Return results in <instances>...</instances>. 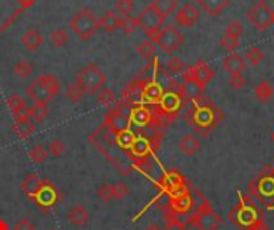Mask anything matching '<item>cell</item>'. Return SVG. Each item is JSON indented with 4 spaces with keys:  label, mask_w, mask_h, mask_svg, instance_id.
Wrapping results in <instances>:
<instances>
[{
    "label": "cell",
    "mask_w": 274,
    "mask_h": 230,
    "mask_svg": "<svg viewBox=\"0 0 274 230\" xmlns=\"http://www.w3.org/2000/svg\"><path fill=\"white\" fill-rule=\"evenodd\" d=\"M245 59L241 55H236V53H231L223 59V69L229 74V75H236V74H242L245 69Z\"/></svg>",
    "instance_id": "cell-22"
},
{
    "label": "cell",
    "mask_w": 274,
    "mask_h": 230,
    "mask_svg": "<svg viewBox=\"0 0 274 230\" xmlns=\"http://www.w3.org/2000/svg\"><path fill=\"white\" fill-rule=\"evenodd\" d=\"M245 62H249L250 66H258L265 59V53L260 47H250L245 50V55H244Z\"/></svg>",
    "instance_id": "cell-34"
},
{
    "label": "cell",
    "mask_w": 274,
    "mask_h": 230,
    "mask_svg": "<svg viewBox=\"0 0 274 230\" xmlns=\"http://www.w3.org/2000/svg\"><path fill=\"white\" fill-rule=\"evenodd\" d=\"M249 195L257 200L260 208L274 205V168H266L249 184Z\"/></svg>",
    "instance_id": "cell-3"
},
{
    "label": "cell",
    "mask_w": 274,
    "mask_h": 230,
    "mask_svg": "<svg viewBox=\"0 0 274 230\" xmlns=\"http://www.w3.org/2000/svg\"><path fill=\"white\" fill-rule=\"evenodd\" d=\"M198 21H199V8L192 2H186L175 13V23L178 26H183V28H192Z\"/></svg>",
    "instance_id": "cell-13"
},
{
    "label": "cell",
    "mask_w": 274,
    "mask_h": 230,
    "mask_svg": "<svg viewBox=\"0 0 274 230\" xmlns=\"http://www.w3.org/2000/svg\"><path fill=\"white\" fill-rule=\"evenodd\" d=\"M143 90H145V83L136 80L132 85H128L124 91V96L130 104H135L140 106L143 102Z\"/></svg>",
    "instance_id": "cell-25"
},
{
    "label": "cell",
    "mask_w": 274,
    "mask_h": 230,
    "mask_svg": "<svg viewBox=\"0 0 274 230\" xmlns=\"http://www.w3.org/2000/svg\"><path fill=\"white\" fill-rule=\"evenodd\" d=\"M253 96L258 102H262V104H266L272 99L274 96V88L272 85L268 82V80H262L253 90Z\"/></svg>",
    "instance_id": "cell-27"
},
{
    "label": "cell",
    "mask_w": 274,
    "mask_h": 230,
    "mask_svg": "<svg viewBox=\"0 0 274 230\" xmlns=\"http://www.w3.org/2000/svg\"><path fill=\"white\" fill-rule=\"evenodd\" d=\"M151 5L155 8V11H158L164 19L167 16H170L172 13L177 11V8H178L177 0H152Z\"/></svg>",
    "instance_id": "cell-30"
},
{
    "label": "cell",
    "mask_w": 274,
    "mask_h": 230,
    "mask_svg": "<svg viewBox=\"0 0 274 230\" xmlns=\"http://www.w3.org/2000/svg\"><path fill=\"white\" fill-rule=\"evenodd\" d=\"M272 24H274V13H272Z\"/></svg>",
    "instance_id": "cell-58"
},
{
    "label": "cell",
    "mask_w": 274,
    "mask_h": 230,
    "mask_svg": "<svg viewBox=\"0 0 274 230\" xmlns=\"http://www.w3.org/2000/svg\"><path fill=\"white\" fill-rule=\"evenodd\" d=\"M242 32H244V28H242V24L239 21H231L228 24V28H226V35L234 37V38H241Z\"/></svg>",
    "instance_id": "cell-47"
},
{
    "label": "cell",
    "mask_w": 274,
    "mask_h": 230,
    "mask_svg": "<svg viewBox=\"0 0 274 230\" xmlns=\"http://www.w3.org/2000/svg\"><path fill=\"white\" fill-rule=\"evenodd\" d=\"M228 218L241 230H268L260 206L249 194H239L238 205L229 211Z\"/></svg>",
    "instance_id": "cell-2"
},
{
    "label": "cell",
    "mask_w": 274,
    "mask_h": 230,
    "mask_svg": "<svg viewBox=\"0 0 274 230\" xmlns=\"http://www.w3.org/2000/svg\"><path fill=\"white\" fill-rule=\"evenodd\" d=\"M199 7L210 16H218L221 15L231 4V0H195Z\"/></svg>",
    "instance_id": "cell-21"
},
{
    "label": "cell",
    "mask_w": 274,
    "mask_h": 230,
    "mask_svg": "<svg viewBox=\"0 0 274 230\" xmlns=\"http://www.w3.org/2000/svg\"><path fill=\"white\" fill-rule=\"evenodd\" d=\"M204 90H205V88H202L201 85L194 83V82H185V83L181 85L183 96H185L186 99H191V101L202 98V96H204Z\"/></svg>",
    "instance_id": "cell-31"
},
{
    "label": "cell",
    "mask_w": 274,
    "mask_h": 230,
    "mask_svg": "<svg viewBox=\"0 0 274 230\" xmlns=\"http://www.w3.org/2000/svg\"><path fill=\"white\" fill-rule=\"evenodd\" d=\"M75 80L84 87L87 94H96L106 83V74L100 69L98 64L90 62L77 74Z\"/></svg>",
    "instance_id": "cell-8"
},
{
    "label": "cell",
    "mask_w": 274,
    "mask_h": 230,
    "mask_svg": "<svg viewBox=\"0 0 274 230\" xmlns=\"http://www.w3.org/2000/svg\"><path fill=\"white\" fill-rule=\"evenodd\" d=\"M167 71L170 74H181L185 71V64L181 62L180 58H170L167 61Z\"/></svg>",
    "instance_id": "cell-46"
},
{
    "label": "cell",
    "mask_w": 274,
    "mask_h": 230,
    "mask_svg": "<svg viewBox=\"0 0 274 230\" xmlns=\"http://www.w3.org/2000/svg\"><path fill=\"white\" fill-rule=\"evenodd\" d=\"M7 104H8L10 111H11L13 114H15L16 111H19L21 107H24V106H26L24 99H23L21 96H18V94H13V96H10V98L7 99Z\"/></svg>",
    "instance_id": "cell-49"
},
{
    "label": "cell",
    "mask_w": 274,
    "mask_h": 230,
    "mask_svg": "<svg viewBox=\"0 0 274 230\" xmlns=\"http://www.w3.org/2000/svg\"><path fill=\"white\" fill-rule=\"evenodd\" d=\"M136 51H138V55L141 58H145V59H152L155 56V48H154V44L151 42V40H143L141 44H138L136 47Z\"/></svg>",
    "instance_id": "cell-40"
},
{
    "label": "cell",
    "mask_w": 274,
    "mask_h": 230,
    "mask_svg": "<svg viewBox=\"0 0 274 230\" xmlns=\"http://www.w3.org/2000/svg\"><path fill=\"white\" fill-rule=\"evenodd\" d=\"M271 138H272V141H274V133H272V136H271Z\"/></svg>",
    "instance_id": "cell-60"
},
{
    "label": "cell",
    "mask_w": 274,
    "mask_h": 230,
    "mask_svg": "<svg viewBox=\"0 0 274 230\" xmlns=\"http://www.w3.org/2000/svg\"><path fill=\"white\" fill-rule=\"evenodd\" d=\"M21 42H23V45L28 48V50L34 51V50H37L38 47L42 45V34L38 32L37 29L31 28V29H28V31L23 34Z\"/></svg>",
    "instance_id": "cell-28"
},
{
    "label": "cell",
    "mask_w": 274,
    "mask_h": 230,
    "mask_svg": "<svg viewBox=\"0 0 274 230\" xmlns=\"http://www.w3.org/2000/svg\"><path fill=\"white\" fill-rule=\"evenodd\" d=\"M35 200L41 206H53L55 203L58 201V192L55 191L53 185H50L48 182H44L41 191L35 195Z\"/></svg>",
    "instance_id": "cell-19"
},
{
    "label": "cell",
    "mask_w": 274,
    "mask_h": 230,
    "mask_svg": "<svg viewBox=\"0 0 274 230\" xmlns=\"http://www.w3.org/2000/svg\"><path fill=\"white\" fill-rule=\"evenodd\" d=\"M164 21L165 19L159 15L158 11H155V8L151 4L143 10L138 16V26L145 31V34L148 35V40H152L155 35L159 34V31L164 26Z\"/></svg>",
    "instance_id": "cell-11"
},
{
    "label": "cell",
    "mask_w": 274,
    "mask_h": 230,
    "mask_svg": "<svg viewBox=\"0 0 274 230\" xmlns=\"http://www.w3.org/2000/svg\"><path fill=\"white\" fill-rule=\"evenodd\" d=\"M44 181L38 178L37 174H28L26 178L23 179L21 182V192L24 195H28L31 198H35V195L38 194V191H41V187H42Z\"/></svg>",
    "instance_id": "cell-23"
},
{
    "label": "cell",
    "mask_w": 274,
    "mask_h": 230,
    "mask_svg": "<svg viewBox=\"0 0 274 230\" xmlns=\"http://www.w3.org/2000/svg\"><path fill=\"white\" fill-rule=\"evenodd\" d=\"M95 96H96V102L101 104V106H111L115 101L114 91L111 88H104V87L95 94Z\"/></svg>",
    "instance_id": "cell-41"
},
{
    "label": "cell",
    "mask_w": 274,
    "mask_h": 230,
    "mask_svg": "<svg viewBox=\"0 0 274 230\" xmlns=\"http://www.w3.org/2000/svg\"><path fill=\"white\" fill-rule=\"evenodd\" d=\"M34 64L31 61H18L13 67V72H15L19 78H29L34 74Z\"/></svg>",
    "instance_id": "cell-35"
},
{
    "label": "cell",
    "mask_w": 274,
    "mask_h": 230,
    "mask_svg": "<svg viewBox=\"0 0 274 230\" xmlns=\"http://www.w3.org/2000/svg\"><path fill=\"white\" fill-rule=\"evenodd\" d=\"M213 75H215L213 71L204 61L195 62V64L186 67V69L181 72L183 82H194V83L201 85L202 88L207 87V83L213 78Z\"/></svg>",
    "instance_id": "cell-12"
},
{
    "label": "cell",
    "mask_w": 274,
    "mask_h": 230,
    "mask_svg": "<svg viewBox=\"0 0 274 230\" xmlns=\"http://www.w3.org/2000/svg\"><path fill=\"white\" fill-rule=\"evenodd\" d=\"M47 230H56V228H47Z\"/></svg>",
    "instance_id": "cell-59"
},
{
    "label": "cell",
    "mask_w": 274,
    "mask_h": 230,
    "mask_svg": "<svg viewBox=\"0 0 274 230\" xmlns=\"http://www.w3.org/2000/svg\"><path fill=\"white\" fill-rule=\"evenodd\" d=\"M272 168H274V166H272Z\"/></svg>",
    "instance_id": "cell-61"
},
{
    "label": "cell",
    "mask_w": 274,
    "mask_h": 230,
    "mask_svg": "<svg viewBox=\"0 0 274 230\" xmlns=\"http://www.w3.org/2000/svg\"><path fill=\"white\" fill-rule=\"evenodd\" d=\"M225 117L226 115L221 111V107L204 96L194 99L185 115L186 121L194 128V131L204 138H207L210 131L225 120Z\"/></svg>",
    "instance_id": "cell-1"
},
{
    "label": "cell",
    "mask_w": 274,
    "mask_h": 230,
    "mask_svg": "<svg viewBox=\"0 0 274 230\" xmlns=\"http://www.w3.org/2000/svg\"><path fill=\"white\" fill-rule=\"evenodd\" d=\"M130 121H132L133 125H136V127H149L151 123H159V120L155 118V115L151 112V109H148L146 106H143V104H140V106H135L133 109H132V112H130Z\"/></svg>",
    "instance_id": "cell-15"
},
{
    "label": "cell",
    "mask_w": 274,
    "mask_h": 230,
    "mask_svg": "<svg viewBox=\"0 0 274 230\" xmlns=\"http://www.w3.org/2000/svg\"><path fill=\"white\" fill-rule=\"evenodd\" d=\"M68 221L75 225V227H84L88 221H90V213L84 205H74L72 208H69L68 214H66Z\"/></svg>",
    "instance_id": "cell-20"
},
{
    "label": "cell",
    "mask_w": 274,
    "mask_h": 230,
    "mask_svg": "<svg viewBox=\"0 0 274 230\" xmlns=\"http://www.w3.org/2000/svg\"><path fill=\"white\" fill-rule=\"evenodd\" d=\"M0 230H8L7 222H5V221H2V219H0Z\"/></svg>",
    "instance_id": "cell-57"
},
{
    "label": "cell",
    "mask_w": 274,
    "mask_h": 230,
    "mask_svg": "<svg viewBox=\"0 0 274 230\" xmlns=\"http://www.w3.org/2000/svg\"><path fill=\"white\" fill-rule=\"evenodd\" d=\"M136 28H138V18H133V16L122 18V26H121V29H122L125 34H132Z\"/></svg>",
    "instance_id": "cell-48"
},
{
    "label": "cell",
    "mask_w": 274,
    "mask_h": 230,
    "mask_svg": "<svg viewBox=\"0 0 274 230\" xmlns=\"http://www.w3.org/2000/svg\"><path fill=\"white\" fill-rule=\"evenodd\" d=\"M188 222L198 230H218V227L221 225V218L212 210L208 201L202 197L198 208L188 218Z\"/></svg>",
    "instance_id": "cell-6"
},
{
    "label": "cell",
    "mask_w": 274,
    "mask_h": 230,
    "mask_svg": "<svg viewBox=\"0 0 274 230\" xmlns=\"http://www.w3.org/2000/svg\"><path fill=\"white\" fill-rule=\"evenodd\" d=\"M41 80L44 82V85L47 87V90L50 91L51 98H56L60 94V82L55 75H50V74H44L41 75Z\"/></svg>",
    "instance_id": "cell-38"
},
{
    "label": "cell",
    "mask_w": 274,
    "mask_h": 230,
    "mask_svg": "<svg viewBox=\"0 0 274 230\" xmlns=\"http://www.w3.org/2000/svg\"><path fill=\"white\" fill-rule=\"evenodd\" d=\"M133 7H135V2L133 0H119L117 2V11H119V15L124 16V18H128L132 16V11H133Z\"/></svg>",
    "instance_id": "cell-42"
},
{
    "label": "cell",
    "mask_w": 274,
    "mask_h": 230,
    "mask_svg": "<svg viewBox=\"0 0 274 230\" xmlns=\"http://www.w3.org/2000/svg\"><path fill=\"white\" fill-rule=\"evenodd\" d=\"M15 230H35V225L28 218H23L16 222Z\"/></svg>",
    "instance_id": "cell-53"
},
{
    "label": "cell",
    "mask_w": 274,
    "mask_h": 230,
    "mask_svg": "<svg viewBox=\"0 0 274 230\" xmlns=\"http://www.w3.org/2000/svg\"><path fill=\"white\" fill-rule=\"evenodd\" d=\"M272 10L268 0H258V2L247 11V21L260 32L268 31L272 26Z\"/></svg>",
    "instance_id": "cell-9"
},
{
    "label": "cell",
    "mask_w": 274,
    "mask_h": 230,
    "mask_svg": "<svg viewBox=\"0 0 274 230\" xmlns=\"http://www.w3.org/2000/svg\"><path fill=\"white\" fill-rule=\"evenodd\" d=\"M164 88L159 82L149 80L148 83H145V90H143V102L148 104H159L162 96H164Z\"/></svg>",
    "instance_id": "cell-17"
},
{
    "label": "cell",
    "mask_w": 274,
    "mask_h": 230,
    "mask_svg": "<svg viewBox=\"0 0 274 230\" xmlns=\"http://www.w3.org/2000/svg\"><path fill=\"white\" fill-rule=\"evenodd\" d=\"M47 151H48L50 155H53V157H61L63 152H64V145H63V142H61L60 139H53V141H50Z\"/></svg>",
    "instance_id": "cell-50"
},
{
    "label": "cell",
    "mask_w": 274,
    "mask_h": 230,
    "mask_svg": "<svg viewBox=\"0 0 274 230\" xmlns=\"http://www.w3.org/2000/svg\"><path fill=\"white\" fill-rule=\"evenodd\" d=\"M164 230H188L186 224H183L181 221L170 218V219H165V227Z\"/></svg>",
    "instance_id": "cell-52"
},
{
    "label": "cell",
    "mask_w": 274,
    "mask_h": 230,
    "mask_svg": "<svg viewBox=\"0 0 274 230\" xmlns=\"http://www.w3.org/2000/svg\"><path fill=\"white\" fill-rule=\"evenodd\" d=\"M178 149L186 155H194L202 149V142L198 136H194V134H186V136H183L180 139Z\"/></svg>",
    "instance_id": "cell-24"
},
{
    "label": "cell",
    "mask_w": 274,
    "mask_h": 230,
    "mask_svg": "<svg viewBox=\"0 0 274 230\" xmlns=\"http://www.w3.org/2000/svg\"><path fill=\"white\" fill-rule=\"evenodd\" d=\"M106 123H108L109 130L117 134V133H121V131L128 130L132 121H130V115H127V114H124V112H121V111H117V112L108 115Z\"/></svg>",
    "instance_id": "cell-18"
},
{
    "label": "cell",
    "mask_w": 274,
    "mask_h": 230,
    "mask_svg": "<svg viewBox=\"0 0 274 230\" xmlns=\"http://www.w3.org/2000/svg\"><path fill=\"white\" fill-rule=\"evenodd\" d=\"M84 94H85V90L79 82H77V80H75V82H72L71 85H68V88H66V98L69 99L71 104L79 102L84 98Z\"/></svg>",
    "instance_id": "cell-33"
},
{
    "label": "cell",
    "mask_w": 274,
    "mask_h": 230,
    "mask_svg": "<svg viewBox=\"0 0 274 230\" xmlns=\"http://www.w3.org/2000/svg\"><path fill=\"white\" fill-rule=\"evenodd\" d=\"M50 42H51V45L56 47V48L66 47L68 42H69L66 31L61 29V28H58V29H55V31H51V32H50Z\"/></svg>",
    "instance_id": "cell-36"
},
{
    "label": "cell",
    "mask_w": 274,
    "mask_h": 230,
    "mask_svg": "<svg viewBox=\"0 0 274 230\" xmlns=\"http://www.w3.org/2000/svg\"><path fill=\"white\" fill-rule=\"evenodd\" d=\"M47 157H48V151H47L44 145H41V144H37V145H34V147L29 149V158L34 161L35 165L44 163Z\"/></svg>",
    "instance_id": "cell-39"
},
{
    "label": "cell",
    "mask_w": 274,
    "mask_h": 230,
    "mask_svg": "<svg viewBox=\"0 0 274 230\" xmlns=\"http://www.w3.org/2000/svg\"><path fill=\"white\" fill-rule=\"evenodd\" d=\"M15 120H21V118H29V107L28 106H24V107H21L19 111H16L15 114Z\"/></svg>",
    "instance_id": "cell-54"
},
{
    "label": "cell",
    "mask_w": 274,
    "mask_h": 230,
    "mask_svg": "<svg viewBox=\"0 0 274 230\" xmlns=\"http://www.w3.org/2000/svg\"><path fill=\"white\" fill-rule=\"evenodd\" d=\"M96 195L101 201H112L114 200V195H112V185L109 184H103L98 187V191H96Z\"/></svg>",
    "instance_id": "cell-45"
},
{
    "label": "cell",
    "mask_w": 274,
    "mask_h": 230,
    "mask_svg": "<svg viewBox=\"0 0 274 230\" xmlns=\"http://www.w3.org/2000/svg\"><path fill=\"white\" fill-rule=\"evenodd\" d=\"M229 85L232 90H242L247 85V80L242 74H236L229 77Z\"/></svg>",
    "instance_id": "cell-51"
},
{
    "label": "cell",
    "mask_w": 274,
    "mask_h": 230,
    "mask_svg": "<svg viewBox=\"0 0 274 230\" xmlns=\"http://www.w3.org/2000/svg\"><path fill=\"white\" fill-rule=\"evenodd\" d=\"M199 203L195 201L192 192L188 191V187L186 189H183V191L177 192V194H172L170 195V200H168V218L165 219H170V218H175L177 219V216H189L194 213V210L198 208Z\"/></svg>",
    "instance_id": "cell-7"
},
{
    "label": "cell",
    "mask_w": 274,
    "mask_h": 230,
    "mask_svg": "<svg viewBox=\"0 0 274 230\" xmlns=\"http://www.w3.org/2000/svg\"><path fill=\"white\" fill-rule=\"evenodd\" d=\"M220 45H221V48H225L226 51H236L238 50V47H239V38H234V37H229V35H223L221 37V40H220Z\"/></svg>",
    "instance_id": "cell-44"
},
{
    "label": "cell",
    "mask_w": 274,
    "mask_h": 230,
    "mask_svg": "<svg viewBox=\"0 0 274 230\" xmlns=\"http://www.w3.org/2000/svg\"><path fill=\"white\" fill-rule=\"evenodd\" d=\"M21 2V5L23 7H29V5H32L34 4V0H19Z\"/></svg>",
    "instance_id": "cell-56"
},
{
    "label": "cell",
    "mask_w": 274,
    "mask_h": 230,
    "mask_svg": "<svg viewBox=\"0 0 274 230\" xmlns=\"http://www.w3.org/2000/svg\"><path fill=\"white\" fill-rule=\"evenodd\" d=\"M121 26H122V18L114 11H108L106 15L100 19V28L103 31H106L108 34H112L117 29H121Z\"/></svg>",
    "instance_id": "cell-26"
},
{
    "label": "cell",
    "mask_w": 274,
    "mask_h": 230,
    "mask_svg": "<svg viewBox=\"0 0 274 230\" xmlns=\"http://www.w3.org/2000/svg\"><path fill=\"white\" fill-rule=\"evenodd\" d=\"M183 38L185 37H183V34L180 32L178 28H175V26H164V28L159 31V34L155 35L151 42L158 44L164 53L170 55V53H173L183 44Z\"/></svg>",
    "instance_id": "cell-10"
},
{
    "label": "cell",
    "mask_w": 274,
    "mask_h": 230,
    "mask_svg": "<svg viewBox=\"0 0 274 230\" xmlns=\"http://www.w3.org/2000/svg\"><path fill=\"white\" fill-rule=\"evenodd\" d=\"M69 28L81 40H88L98 32L100 19L95 16V13L91 10L82 8L74 13V16L69 21Z\"/></svg>",
    "instance_id": "cell-5"
},
{
    "label": "cell",
    "mask_w": 274,
    "mask_h": 230,
    "mask_svg": "<svg viewBox=\"0 0 274 230\" xmlns=\"http://www.w3.org/2000/svg\"><path fill=\"white\" fill-rule=\"evenodd\" d=\"M112 195L114 200H124L125 197L130 195V187L125 182H115L112 185Z\"/></svg>",
    "instance_id": "cell-43"
},
{
    "label": "cell",
    "mask_w": 274,
    "mask_h": 230,
    "mask_svg": "<svg viewBox=\"0 0 274 230\" xmlns=\"http://www.w3.org/2000/svg\"><path fill=\"white\" fill-rule=\"evenodd\" d=\"M13 131L18 134V138L26 139V138H29L31 134L35 131V123H34V121H31V118L15 120V125H13Z\"/></svg>",
    "instance_id": "cell-29"
},
{
    "label": "cell",
    "mask_w": 274,
    "mask_h": 230,
    "mask_svg": "<svg viewBox=\"0 0 274 230\" xmlns=\"http://www.w3.org/2000/svg\"><path fill=\"white\" fill-rule=\"evenodd\" d=\"M48 117V106L42 102H35L32 107H29V118L34 120V123H42Z\"/></svg>",
    "instance_id": "cell-32"
},
{
    "label": "cell",
    "mask_w": 274,
    "mask_h": 230,
    "mask_svg": "<svg viewBox=\"0 0 274 230\" xmlns=\"http://www.w3.org/2000/svg\"><path fill=\"white\" fill-rule=\"evenodd\" d=\"M135 133L132 130H125V131H121L115 134V144L122 147V149H130L135 141Z\"/></svg>",
    "instance_id": "cell-37"
},
{
    "label": "cell",
    "mask_w": 274,
    "mask_h": 230,
    "mask_svg": "<svg viewBox=\"0 0 274 230\" xmlns=\"http://www.w3.org/2000/svg\"><path fill=\"white\" fill-rule=\"evenodd\" d=\"M26 93H28V96L34 101V102H42V104H48L51 99V94L47 90V87L44 85V82L41 80V77L35 78L34 82L26 88Z\"/></svg>",
    "instance_id": "cell-16"
},
{
    "label": "cell",
    "mask_w": 274,
    "mask_h": 230,
    "mask_svg": "<svg viewBox=\"0 0 274 230\" xmlns=\"http://www.w3.org/2000/svg\"><path fill=\"white\" fill-rule=\"evenodd\" d=\"M145 230H164L159 224H148L146 227H145Z\"/></svg>",
    "instance_id": "cell-55"
},
{
    "label": "cell",
    "mask_w": 274,
    "mask_h": 230,
    "mask_svg": "<svg viewBox=\"0 0 274 230\" xmlns=\"http://www.w3.org/2000/svg\"><path fill=\"white\" fill-rule=\"evenodd\" d=\"M161 185H162V189L168 195L177 194V192H180V191H183V189L188 187L186 185V179L175 170H170V171L164 173L162 179H161Z\"/></svg>",
    "instance_id": "cell-14"
},
{
    "label": "cell",
    "mask_w": 274,
    "mask_h": 230,
    "mask_svg": "<svg viewBox=\"0 0 274 230\" xmlns=\"http://www.w3.org/2000/svg\"><path fill=\"white\" fill-rule=\"evenodd\" d=\"M185 99L186 98L183 96V93H181V85H177L175 82L170 83V87L164 91V96H162L161 102L158 104L159 112L155 115V118L159 121H161V118H167V121L175 120V117L181 111L183 104H185Z\"/></svg>",
    "instance_id": "cell-4"
}]
</instances>
